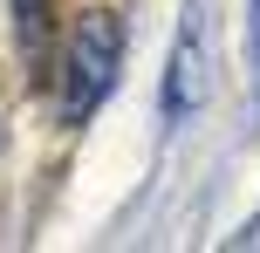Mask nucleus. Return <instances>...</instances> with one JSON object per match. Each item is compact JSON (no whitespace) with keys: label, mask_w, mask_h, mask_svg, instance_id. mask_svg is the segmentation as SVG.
Here are the masks:
<instances>
[{"label":"nucleus","mask_w":260,"mask_h":253,"mask_svg":"<svg viewBox=\"0 0 260 253\" xmlns=\"http://www.w3.org/2000/svg\"><path fill=\"white\" fill-rule=\"evenodd\" d=\"M14 27H21V55L35 76H48V0H14Z\"/></svg>","instance_id":"3"},{"label":"nucleus","mask_w":260,"mask_h":253,"mask_svg":"<svg viewBox=\"0 0 260 253\" xmlns=\"http://www.w3.org/2000/svg\"><path fill=\"white\" fill-rule=\"evenodd\" d=\"M117 68H123V14L82 7L62 55V123H89L103 110V96L117 89Z\"/></svg>","instance_id":"1"},{"label":"nucleus","mask_w":260,"mask_h":253,"mask_svg":"<svg viewBox=\"0 0 260 253\" xmlns=\"http://www.w3.org/2000/svg\"><path fill=\"white\" fill-rule=\"evenodd\" d=\"M192 103H199V34H192V21H185L178 48H171V68H165V117L178 123Z\"/></svg>","instance_id":"2"},{"label":"nucleus","mask_w":260,"mask_h":253,"mask_svg":"<svg viewBox=\"0 0 260 253\" xmlns=\"http://www.w3.org/2000/svg\"><path fill=\"white\" fill-rule=\"evenodd\" d=\"M247 21H253V68H260V0H247Z\"/></svg>","instance_id":"4"}]
</instances>
